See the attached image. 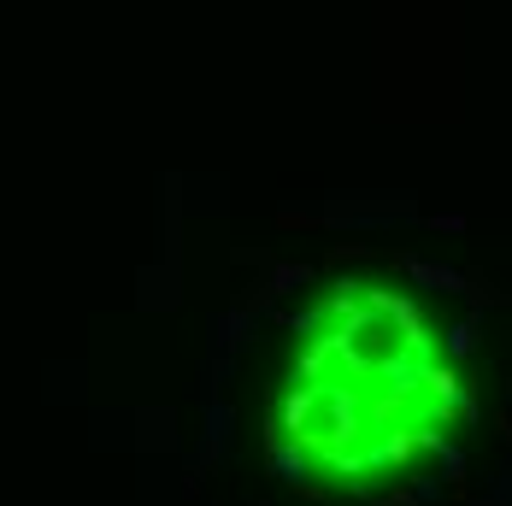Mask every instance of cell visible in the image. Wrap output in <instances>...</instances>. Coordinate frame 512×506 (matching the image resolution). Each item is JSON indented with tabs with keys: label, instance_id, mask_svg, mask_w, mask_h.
I'll return each mask as SVG.
<instances>
[{
	"label": "cell",
	"instance_id": "cell-1",
	"mask_svg": "<svg viewBox=\"0 0 512 506\" xmlns=\"http://www.w3.org/2000/svg\"><path fill=\"white\" fill-rule=\"evenodd\" d=\"M407 271H412V277H424V283H436L442 295H460V289H465V277H460V271H448V265H424V259H412Z\"/></svg>",
	"mask_w": 512,
	"mask_h": 506
},
{
	"label": "cell",
	"instance_id": "cell-2",
	"mask_svg": "<svg viewBox=\"0 0 512 506\" xmlns=\"http://www.w3.org/2000/svg\"><path fill=\"white\" fill-rule=\"evenodd\" d=\"M312 271L307 265H277V271H271V289H265V295H289V289H295V283H307Z\"/></svg>",
	"mask_w": 512,
	"mask_h": 506
},
{
	"label": "cell",
	"instance_id": "cell-3",
	"mask_svg": "<svg viewBox=\"0 0 512 506\" xmlns=\"http://www.w3.org/2000/svg\"><path fill=\"white\" fill-rule=\"evenodd\" d=\"M471 348H477V324H454V330H448V354H471Z\"/></svg>",
	"mask_w": 512,
	"mask_h": 506
}]
</instances>
